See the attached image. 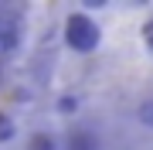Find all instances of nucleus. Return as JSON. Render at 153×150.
<instances>
[{"instance_id":"20e7f679","label":"nucleus","mask_w":153,"mask_h":150,"mask_svg":"<svg viewBox=\"0 0 153 150\" xmlns=\"http://www.w3.org/2000/svg\"><path fill=\"white\" fill-rule=\"evenodd\" d=\"M10 137H14V119L7 113H0V143H7Z\"/></svg>"},{"instance_id":"f03ea898","label":"nucleus","mask_w":153,"mask_h":150,"mask_svg":"<svg viewBox=\"0 0 153 150\" xmlns=\"http://www.w3.org/2000/svg\"><path fill=\"white\" fill-rule=\"evenodd\" d=\"M65 150H99V140H95V133H92V130L78 126V130H71V133H68Z\"/></svg>"},{"instance_id":"7ed1b4c3","label":"nucleus","mask_w":153,"mask_h":150,"mask_svg":"<svg viewBox=\"0 0 153 150\" xmlns=\"http://www.w3.org/2000/svg\"><path fill=\"white\" fill-rule=\"evenodd\" d=\"M27 150H58V143H55L51 133H34L27 140Z\"/></svg>"},{"instance_id":"423d86ee","label":"nucleus","mask_w":153,"mask_h":150,"mask_svg":"<svg viewBox=\"0 0 153 150\" xmlns=\"http://www.w3.org/2000/svg\"><path fill=\"white\" fill-rule=\"evenodd\" d=\"M140 119L146 123V126H153V102H143L140 106Z\"/></svg>"},{"instance_id":"39448f33","label":"nucleus","mask_w":153,"mask_h":150,"mask_svg":"<svg viewBox=\"0 0 153 150\" xmlns=\"http://www.w3.org/2000/svg\"><path fill=\"white\" fill-rule=\"evenodd\" d=\"M75 106H78L75 96H61V99H58V109H61V113H75Z\"/></svg>"},{"instance_id":"f257e3e1","label":"nucleus","mask_w":153,"mask_h":150,"mask_svg":"<svg viewBox=\"0 0 153 150\" xmlns=\"http://www.w3.org/2000/svg\"><path fill=\"white\" fill-rule=\"evenodd\" d=\"M65 45L78 55H88L99 45V24L88 14H68L65 21Z\"/></svg>"}]
</instances>
